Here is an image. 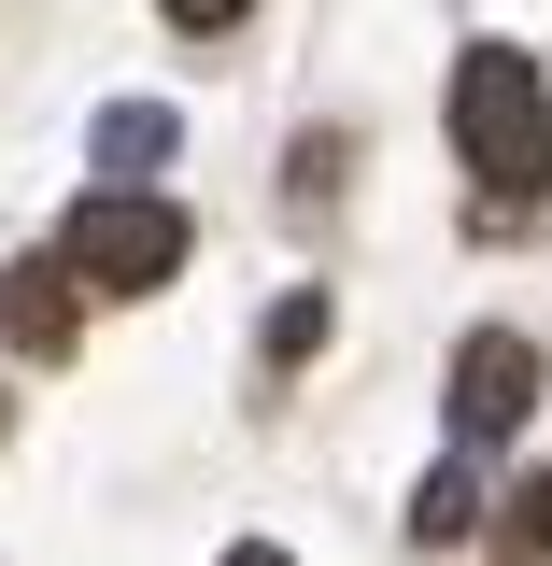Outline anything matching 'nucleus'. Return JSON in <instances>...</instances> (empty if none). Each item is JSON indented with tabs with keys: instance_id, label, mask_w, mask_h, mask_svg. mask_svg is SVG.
Instances as JSON below:
<instances>
[{
	"instance_id": "obj_1",
	"label": "nucleus",
	"mask_w": 552,
	"mask_h": 566,
	"mask_svg": "<svg viewBox=\"0 0 552 566\" xmlns=\"http://www.w3.org/2000/svg\"><path fill=\"white\" fill-rule=\"evenodd\" d=\"M454 156H468L482 199H539L552 185V99H539L524 43H468L454 57Z\"/></svg>"
},
{
	"instance_id": "obj_5",
	"label": "nucleus",
	"mask_w": 552,
	"mask_h": 566,
	"mask_svg": "<svg viewBox=\"0 0 552 566\" xmlns=\"http://www.w3.org/2000/svg\"><path fill=\"white\" fill-rule=\"evenodd\" d=\"M170 142H185L170 99H114V114H100V170H114V185H156V156H170Z\"/></svg>"
},
{
	"instance_id": "obj_7",
	"label": "nucleus",
	"mask_w": 552,
	"mask_h": 566,
	"mask_svg": "<svg viewBox=\"0 0 552 566\" xmlns=\"http://www.w3.org/2000/svg\"><path fill=\"white\" fill-rule=\"evenodd\" d=\"M312 354H326V297L298 283V297H283V312H270V368H312Z\"/></svg>"
},
{
	"instance_id": "obj_10",
	"label": "nucleus",
	"mask_w": 552,
	"mask_h": 566,
	"mask_svg": "<svg viewBox=\"0 0 552 566\" xmlns=\"http://www.w3.org/2000/svg\"><path fill=\"white\" fill-rule=\"evenodd\" d=\"M227 566H298V553H270V538H241V553H227Z\"/></svg>"
},
{
	"instance_id": "obj_11",
	"label": "nucleus",
	"mask_w": 552,
	"mask_h": 566,
	"mask_svg": "<svg viewBox=\"0 0 552 566\" xmlns=\"http://www.w3.org/2000/svg\"><path fill=\"white\" fill-rule=\"evenodd\" d=\"M0 424H14V382H0Z\"/></svg>"
},
{
	"instance_id": "obj_9",
	"label": "nucleus",
	"mask_w": 552,
	"mask_h": 566,
	"mask_svg": "<svg viewBox=\"0 0 552 566\" xmlns=\"http://www.w3.org/2000/svg\"><path fill=\"white\" fill-rule=\"evenodd\" d=\"M170 29H227V14H256V0H156Z\"/></svg>"
},
{
	"instance_id": "obj_3",
	"label": "nucleus",
	"mask_w": 552,
	"mask_h": 566,
	"mask_svg": "<svg viewBox=\"0 0 552 566\" xmlns=\"http://www.w3.org/2000/svg\"><path fill=\"white\" fill-rule=\"evenodd\" d=\"M524 411H539V340L524 326H482V340L454 354V439L496 453V439H524Z\"/></svg>"
},
{
	"instance_id": "obj_6",
	"label": "nucleus",
	"mask_w": 552,
	"mask_h": 566,
	"mask_svg": "<svg viewBox=\"0 0 552 566\" xmlns=\"http://www.w3.org/2000/svg\"><path fill=\"white\" fill-rule=\"evenodd\" d=\"M482 524V468L454 453V468H425V495H412V538H468Z\"/></svg>"
},
{
	"instance_id": "obj_8",
	"label": "nucleus",
	"mask_w": 552,
	"mask_h": 566,
	"mask_svg": "<svg viewBox=\"0 0 552 566\" xmlns=\"http://www.w3.org/2000/svg\"><path fill=\"white\" fill-rule=\"evenodd\" d=\"M496 566H552V468L524 482V510H510V553H496Z\"/></svg>"
},
{
	"instance_id": "obj_4",
	"label": "nucleus",
	"mask_w": 552,
	"mask_h": 566,
	"mask_svg": "<svg viewBox=\"0 0 552 566\" xmlns=\"http://www.w3.org/2000/svg\"><path fill=\"white\" fill-rule=\"evenodd\" d=\"M0 340L71 354V270H58V255H43V270H0Z\"/></svg>"
},
{
	"instance_id": "obj_2",
	"label": "nucleus",
	"mask_w": 552,
	"mask_h": 566,
	"mask_svg": "<svg viewBox=\"0 0 552 566\" xmlns=\"http://www.w3.org/2000/svg\"><path fill=\"white\" fill-rule=\"evenodd\" d=\"M58 270H71V283H100V297H156V283L185 270V212L156 199V185H100V199H71Z\"/></svg>"
}]
</instances>
